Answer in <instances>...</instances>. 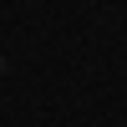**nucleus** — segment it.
I'll return each instance as SVG.
<instances>
[{
    "label": "nucleus",
    "mask_w": 127,
    "mask_h": 127,
    "mask_svg": "<svg viewBox=\"0 0 127 127\" xmlns=\"http://www.w3.org/2000/svg\"><path fill=\"white\" fill-rule=\"evenodd\" d=\"M0 66H5V61H0Z\"/></svg>",
    "instance_id": "obj_1"
}]
</instances>
